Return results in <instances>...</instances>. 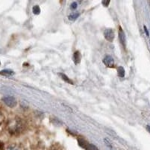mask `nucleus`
I'll return each instance as SVG.
<instances>
[{
    "mask_svg": "<svg viewBox=\"0 0 150 150\" xmlns=\"http://www.w3.org/2000/svg\"><path fill=\"white\" fill-rule=\"evenodd\" d=\"M0 65H1V62H0Z\"/></svg>",
    "mask_w": 150,
    "mask_h": 150,
    "instance_id": "19",
    "label": "nucleus"
},
{
    "mask_svg": "<svg viewBox=\"0 0 150 150\" xmlns=\"http://www.w3.org/2000/svg\"><path fill=\"white\" fill-rule=\"evenodd\" d=\"M59 76L62 77V79L64 80V81H65L66 83H70V84H74V83L72 82L71 80H70V78H68V77H67L66 75L65 74H62V73H60L59 74Z\"/></svg>",
    "mask_w": 150,
    "mask_h": 150,
    "instance_id": "8",
    "label": "nucleus"
},
{
    "mask_svg": "<svg viewBox=\"0 0 150 150\" xmlns=\"http://www.w3.org/2000/svg\"><path fill=\"white\" fill-rule=\"evenodd\" d=\"M146 129H147V131H148L149 132V133H150V126H149V125H147Z\"/></svg>",
    "mask_w": 150,
    "mask_h": 150,
    "instance_id": "18",
    "label": "nucleus"
},
{
    "mask_svg": "<svg viewBox=\"0 0 150 150\" xmlns=\"http://www.w3.org/2000/svg\"><path fill=\"white\" fill-rule=\"evenodd\" d=\"M102 4L104 5V6H105V7H108L110 4V1L109 0H108V1H103Z\"/></svg>",
    "mask_w": 150,
    "mask_h": 150,
    "instance_id": "15",
    "label": "nucleus"
},
{
    "mask_svg": "<svg viewBox=\"0 0 150 150\" xmlns=\"http://www.w3.org/2000/svg\"><path fill=\"white\" fill-rule=\"evenodd\" d=\"M14 74V72L12 70H10V69H5V70L0 71V74L3 75V76H8V77H9V76H12Z\"/></svg>",
    "mask_w": 150,
    "mask_h": 150,
    "instance_id": "7",
    "label": "nucleus"
},
{
    "mask_svg": "<svg viewBox=\"0 0 150 150\" xmlns=\"http://www.w3.org/2000/svg\"><path fill=\"white\" fill-rule=\"evenodd\" d=\"M119 38H120V41L122 46L125 47V46H126V38H125L124 31L122 30L121 27H120V31H119Z\"/></svg>",
    "mask_w": 150,
    "mask_h": 150,
    "instance_id": "5",
    "label": "nucleus"
},
{
    "mask_svg": "<svg viewBox=\"0 0 150 150\" xmlns=\"http://www.w3.org/2000/svg\"><path fill=\"white\" fill-rule=\"evenodd\" d=\"M9 127H10V131H11V133H20L22 130L23 124L20 120H15Z\"/></svg>",
    "mask_w": 150,
    "mask_h": 150,
    "instance_id": "1",
    "label": "nucleus"
},
{
    "mask_svg": "<svg viewBox=\"0 0 150 150\" xmlns=\"http://www.w3.org/2000/svg\"><path fill=\"white\" fill-rule=\"evenodd\" d=\"M104 38H106V40H108V41L110 42H112L114 39V37H115V34H114V32L112 30V29H105L104 33Z\"/></svg>",
    "mask_w": 150,
    "mask_h": 150,
    "instance_id": "3",
    "label": "nucleus"
},
{
    "mask_svg": "<svg viewBox=\"0 0 150 150\" xmlns=\"http://www.w3.org/2000/svg\"><path fill=\"white\" fill-rule=\"evenodd\" d=\"M4 148V143L2 141H0V149L2 150Z\"/></svg>",
    "mask_w": 150,
    "mask_h": 150,
    "instance_id": "17",
    "label": "nucleus"
},
{
    "mask_svg": "<svg viewBox=\"0 0 150 150\" xmlns=\"http://www.w3.org/2000/svg\"><path fill=\"white\" fill-rule=\"evenodd\" d=\"M73 60L74 64H76V65L80 63V61H81V54H80V51L77 50V51L74 52L73 56Z\"/></svg>",
    "mask_w": 150,
    "mask_h": 150,
    "instance_id": "6",
    "label": "nucleus"
},
{
    "mask_svg": "<svg viewBox=\"0 0 150 150\" xmlns=\"http://www.w3.org/2000/svg\"><path fill=\"white\" fill-rule=\"evenodd\" d=\"M149 44H150V41H149Z\"/></svg>",
    "mask_w": 150,
    "mask_h": 150,
    "instance_id": "20",
    "label": "nucleus"
},
{
    "mask_svg": "<svg viewBox=\"0 0 150 150\" xmlns=\"http://www.w3.org/2000/svg\"><path fill=\"white\" fill-rule=\"evenodd\" d=\"M84 149H86V150H98V149L97 148L96 146H95L92 144H90V143H87L86 144V146H84Z\"/></svg>",
    "mask_w": 150,
    "mask_h": 150,
    "instance_id": "9",
    "label": "nucleus"
},
{
    "mask_svg": "<svg viewBox=\"0 0 150 150\" xmlns=\"http://www.w3.org/2000/svg\"><path fill=\"white\" fill-rule=\"evenodd\" d=\"M77 8V2H73V3L71 5V8L73 9V10H74V9H76Z\"/></svg>",
    "mask_w": 150,
    "mask_h": 150,
    "instance_id": "13",
    "label": "nucleus"
},
{
    "mask_svg": "<svg viewBox=\"0 0 150 150\" xmlns=\"http://www.w3.org/2000/svg\"><path fill=\"white\" fill-rule=\"evenodd\" d=\"M33 14L38 15V14H39L41 13V8H40L38 5H35L34 7L33 8Z\"/></svg>",
    "mask_w": 150,
    "mask_h": 150,
    "instance_id": "11",
    "label": "nucleus"
},
{
    "mask_svg": "<svg viewBox=\"0 0 150 150\" xmlns=\"http://www.w3.org/2000/svg\"><path fill=\"white\" fill-rule=\"evenodd\" d=\"M79 16H80V14H79V13H74V14H71V15L68 16V19H69L70 21H74L77 18H78Z\"/></svg>",
    "mask_w": 150,
    "mask_h": 150,
    "instance_id": "12",
    "label": "nucleus"
},
{
    "mask_svg": "<svg viewBox=\"0 0 150 150\" xmlns=\"http://www.w3.org/2000/svg\"><path fill=\"white\" fill-rule=\"evenodd\" d=\"M2 100L8 107L11 108H14L17 105V101H16L15 98L13 96H5L2 98Z\"/></svg>",
    "mask_w": 150,
    "mask_h": 150,
    "instance_id": "2",
    "label": "nucleus"
},
{
    "mask_svg": "<svg viewBox=\"0 0 150 150\" xmlns=\"http://www.w3.org/2000/svg\"><path fill=\"white\" fill-rule=\"evenodd\" d=\"M117 71H118V75H119V77H125V69L123 68V67L122 66L119 67L117 69Z\"/></svg>",
    "mask_w": 150,
    "mask_h": 150,
    "instance_id": "10",
    "label": "nucleus"
},
{
    "mask_svg": "<svg viewBox=\"0 0 150 150\" xmlns=\"http://www.w3.org/2000/svg\"><path fill=\"white\" fill-rule=\"evenodd\" d=\"M103 62L108 68H113L114 67V60L110 56H106L103 59Z\"/></svg>",
    "mask_w": 150,
    "mask_h": 150,
    "instance_id": "4",
    "label": "nucleus"
},
{
    "mask_svg": "<svg viewBox=\"0 0 150 150\" xmlns=\"http://www.w3.org/2000/svg\"><path fill=\"white\" fill-rule=\"evenodd\" d=\"M143 28H144V31H145L146 34V35L149 37V31H148V29H147L146 26H143Z\"/></svg>",
    "mask_w": 150,
    "mask_h": 150,
    "instance_id": "16",
    "label": "nucleus"
},
{
    "mask_svg": "<svg viewBox=\"0 0 150 150\" xmlns=\"http://www.w3.org/2000/svg\"><path fill=\"white\" fill-rule=\"evenodd\" d=\"M6 150H21L19 148H17V146H9L8 148Z\"/></svg>",
    "mask_w": 150,
    "mask_h": 150,
    "instance_id": "14",
    "label": "nucleus"
}]
</instances>
